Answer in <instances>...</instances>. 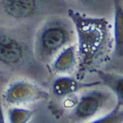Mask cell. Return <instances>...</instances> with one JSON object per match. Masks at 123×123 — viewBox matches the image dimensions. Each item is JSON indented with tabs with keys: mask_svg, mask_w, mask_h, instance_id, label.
Returning a JSON list of instances; mask_svg holds the SVG:
<instances>
[{
	"mask_svg": "<svg viewBox=\"0 0 123 123\" xmlns=\"http://www.w3.org/2000/svg\"><path fill=\"white\" fill-rule=\"evenodd\" d=\"M69 15L77 29L80 53L83 64H89L106 44L109 36V22L104 18H93L69 10Z\"/></svg>",
	"mask_w": 123,
	"mask_h": 123,
	"instance_id": "1",
	"label": "cell"
},
{
	"mask_svg": "<svg viewBox=\"0 0 123 123\" xmlns=\"http://www.w3.org/2000/svg\"><path fill=\"white\" fill-rule=\"evenodd\" d=\"M109 94L106 91H93L83 96L78 104L75 114L80 119H87L93 116L107 101Z\"/></svg>",
	"mask_w": 123,
	"mask_h": 123,
	"instance_id": "2",
	"label": "cell"
},
{
	"mask_svg": "<svg viewBox=\"0 0 123 123\" xmlns=\"http://www.w3.org/2000/svg\"><path fill=\"white\" fill-rule=\"evenodd\" d=\"M68 39L67 30L61 25H54L47 27L40 38V46L43 51L50 54L62 47Z\"/></svg>",
	"mask_w": 123,
	"mask_h": 123,
	"instance_id": "3",
	"label": "cell"
},
{
	"mask_svg": "<svg viewBox=\"0 0 123 123\" xmlns=\"http://www.w3.org/2000/svg\"><path fill=\"white\" fill-rule=\"evenodd\" d=\"M23 57V48L17 40L7 35H0V62L7 65L18 63Z\"/></svg>",
	"mask_w": 123,
	"mask_h": 123,
	"instance_id": "4",
	"label": "cell"
},
{
	"mask_svg": "<svg viewBox=\"0 0 123 123\" xmlns=\"http://www.w3.org/2000/svg\"><path fill=\"white\" fill-rule=\"evenodd\" d=\"M2 5L8 15L17 18L29 17L36 8V0H2Z\"/></svg>",
	"mask_w": 123,
	"mask_h": 123,
	"instance_id": "5",
	"label": "cell"
},
{
	"mask_svg": "<svg viewBox=\"0 0 123 123\" xmlns=\"http://www.w3.org/2000/svg\"><path fill=\"white\" fill-rule=\"evenodd\" d=\"M114 8V52L123 57V6L122 0H112Z\"/></svg>",
	"mask_w": 123,
	"mask_h": 123,
	"instance_id": "6",
	"label": "cell"
},
{
	"mask_svg": "<svg viewBox=\"0 0 123 123\" xmlns=\"http://www.w3.org/2000/svg\"><path fill=\"white\" fill-rule=\"evenodd\" d=\"M98 75L103 83L116 96L117 104L123 107V75L104 71H98Z\"/></svg>",
	"mask_w": 123,
	"mask_h": 123,
	"instance_id": "7",
	"label": "cell"
},
{
	"mask_svg": "<svg viewBox=\"0 0 123 123\" xmlns=\"http://www.w3.org/2000/svg\"><path fill=\"white\" fill-rule=\"evenodd\" d=\"M35 88L25 83H17L12 86L7 92V101L11 103H23L33 99Z\"/></svg>",
	"mask_w": 123,
	"mask_h": 123,
	"instance_id": "8",
	"label": "cell"
},
{
	"mask_svg": "<svg viewBox=\"0 0 123 123\" xmlns=\"http://www.w3.org/2000/svg\"><path fill=\"white\" fill-rule=\"evenodd\" d=\"M123 121V107L117 104L116 106L109 114H106L103 117H101L94 123H112V122H121Z\"/></svg>",
	"mask_w": 123,
	"mask_h": 123,
	"instance_id": "9",
	"label": "cell"
},
{
	"mask_svg": "<svg viewBox=\"0 0 123 123\" xmlns=\"http://www.w3.org/2000/svg\"><path fill=\"white\" fill-rule=\"evenodd\" d=\"M2 73V72H1V71H0V73Z\"/></svg>",
	"mask_w": 123,
	"mask_h": 123,
	"instance_id": "10",
	"label": "cell"
}]
</instances>
